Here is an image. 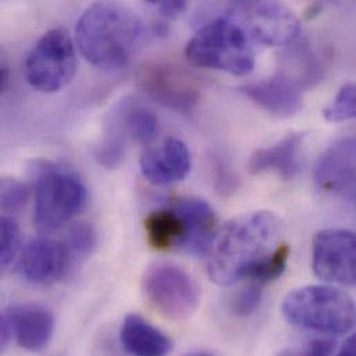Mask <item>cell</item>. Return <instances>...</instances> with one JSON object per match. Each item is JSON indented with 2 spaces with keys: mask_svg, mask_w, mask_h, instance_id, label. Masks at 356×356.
<instances>
[{
  "mask_svg": "<svg viewBox=\"0 0 356 356\" xmlns=\"http://www.w3.org/2000/svg\"><path fill=\"white\" fill-rule=\"evenodd\" d=\"M229 17L245 31L251 42L265 46H290L301 32L298 17L276 1H238Z\"/></svg>",
  "mask_w": 356,
  "mask_h": 356,
  "instance_id": "ba28073f",
  "label": "cell"
},
{
  "mask_svg": "<svg viewBox=\"0 0 356 356\" xmlns=\"http://www.w3.org/2000/svg\"><path fill=\"white\" fill-rule=\"evenodd\" d=\"M314 179L325 193L355 194L356 134L337 140L321 156Z\"/></svg>",
  "mask_w": 356,
  "mask_h": 356,
  "instance_id": "4fadbf2b",
  "label": "cell"
},
{
  "mask_svg": "<svg viewBox=\"0 0 356 356\" xmlns=\"http://www.w3.org/2000/svg\"><path fill=\"white\" fill-rule=\"evenodd\" d=\"M334 347L336 343L332 339H316L301 347L283 350L277 356H330L334 351Z\"/></svg>",
  "mask_w": 356,
  "mask_h": 356,
  "instance_id": "4316f807",
  "label": "cell"
},
{
  "mask_svg": "<svg viewBox=\"0 0 356 356\" xmlns=\"http://www.w3.org/2000/svg\"><path fill=\"white\" fill-rule=\"evenodd\" d=\"M283 225L270 211L243 213L218 230L208 252L207 269L219 286L245 282L284 243Z\"/></svg>",
  "mask_w": 356,
  "mask_h": 356,
  "instance_id": "6da1fadb",
  "label": "cell"
},
{
  "mask_svg": "<svg viewBox=\"0 0 356 356\" xmlns=\"http://www.w3.org/2000/svg\"><path fill=\"white\" fill-rule=\"evenodd\" d=\"M21 245V230L15 219L4 215L0 223V262L7 268L17 257Z\"/></svg>",
  "mask_w": 356,
  "mask_h": 356,
  "instance_id": "d4e9b609",
  "label": "cell"
},
{
  "mask_svg": "<svg viewBox=\"0 0 356 356\" xmlns=\"http://www.w3.org/2000/svg\"><path fill=\"white\" fill-rule=\"evenodd\" d=\"M8 78H10V75H8V67L3 63L1 67H0V92H1V93H3V92L7 89V86H8Z\"/></svg>",
  "mask_w": 356,
  "mask_h": 356,
  "instance_id": "f546056e",
  "label": "cell"
},
{
  "mask_svg": "<svg viewBox=\"0 0 356 356\" xmlns=\"http://www.w3.org/2000/svg\"><path fill=\"white\" fill-rule=\"evenodd\" d=\"M145 230L149 244L159 251L172 248L183 251L188 237L187 220L171 202L146 216Z\"/></svg>",
  "mask_w": 356,
  "mask_h": 356,
  "instance_id": "d6986e66",
  "label": "cell"
},
{
  "mask_svg": "<svg viewBox=\"0 0 356 356\" xmlns=\"http://www.w3.org/2000/svg\"><path fill=\"white\" fill-rule=\"evenodd\" d=\"M291 49L283 54V67L280 74L290 78L302 90L314 86L323 76V67L319 58L308 43L297 46L290 44Z\"/></svg>",
  "mask_w": 356,
  "mask_h": 356,
  "instance_id": "ffe728a7",
  "label": "cell"
},
{
  "mask_svg": "<svg viewBox=\"0 0 356 356\" xmlns=\"http://www.w3.org/2000/svg\"><path fill=\"white\" fill-rule=\"evenodd\" d=\"M152 6L156 7V10L167 17V18H177L180 14H183V11L186 10L187 7V3L186 1H177V0H172V1H150Z\"/></svg>",
  "mask_w": 356,
  "mask_h": 356,
  "instance_id": "83f0119b",
  "label": "cell"
},
{
  "mask_svg": "<svg viewBox=\"0 0 356 356\" xmlns=\"http://www.w3.org/2000/svg\"><path fill=\"white\" fill-rule=\"evenodd\" d=\"M25 79L40 93L64 89L76 74V53L63 29L47 31L31 49L24 64Z\"/></svg>",
  "mask_w": 356,
  "mask_h": 356,
  "instance_id": "8992f818",
  "label": "cell"
},
{
  "mask_svg": "<svg viewBox=\"0 0 356 356\" xmlns=\"http://www.w3.org/2000/svg\"><path fill=\"white\" fill-rule=\"evenodd\" d=\"M312 268L323 282L356 286V234L344 229H325L312 243Z\"/></svg>",
  "mask_w": 356,
  "mask_h": 356,
  "instance_id": "9c48e42d",
  "label": "cell"
},
{
  "mask_svg": "<svg viewBox=\"0 0 356 356\" xmlns=\"http://www.w3.org/2000/svg\"><path fill=\"white\" fill-rule=\"evenodd\" d=\"M191 170L190 152L180 139H165L157 147L146 150L140 157V172L147 181L167 186L180 181Z\"/></svg>",
  "mask_w": 356,
  "mask_h": 356,
  "instance_id": "9a60e30c",
  "label": "cell"
},
{
  "mask_svg": "<svg viewBox=\"0 0 356 356\" xmlns=\"http://www.w3.org/2000/svg\"><path fill=\"white\" fill-rule=\"evenodd\" d=\"M257 106L276 118H291L302 110V89L286 75L275 74L241 88Z\"/></svg>",
  "mask_w": 356,
  "mask_h": 356,
  "instance_id": "5bb4252c",
  "label": "cell"
},
{
  "mask_svg": "<svg viewBox=\"0 0 356 356\" xmlns=\"http://www.w3.org/2000/svg\"><path fill=\"white\" fill-rule=\"evenodd\" d=\"M121 124L128 136L140 145L152 143L160 131L157 115L143 107H129L121 115Z\"/></svg>",
  "mask_w": 356,
  "mask_h": 356,
  "instance_id": "44dd1931",
  "label": "cell"
},
{
  "mask_svg": "<svg viewBox=\"0 0 356 356\" xmlns=\"http://www.w3.org/2000/svg\"><path fill=\"white\" fill-rule=\"evenodd\" d=\"M282 312L293 326L325 334H346L356 323L353 298L333 286H305L289 293Z\"/></svg>",
  "mask_w": 356,
  "mask_h": 356,
  "instance_id": "3957f363",
  "label": "cell"
},
{
  "mask_svg": "<svg viewBox=\"0 0 356 356\" xmlns=\"http://www.w3.org/2000/svg\"><path fill=\"white\" fill-rule=\"evenodd\" d=\"M354 195H355V197H356V191H355V194H354Z\"/></svg>",
  "mask_w": 356,
  "mask_h": 356,
  "instance_id": "1f68e13d",
  "label": "cell"
},
{
  "mask_svg": "<svg viewBox=\"0 0 356 356\" xmlns=\"http://www.w3.org/2000/svg\"><path fill=\"white\" fill-rule=\"evenodd\" d=\"M120 340L122 348L132 356H168L174 350L172 340L138 314L124 318Z\"/></svg>",
  "mask_w": 356,
  "mask_h": 356,
  "instance_id": "ac0fdd59",
  "label": "cell"
},
{
  "mask_svg": "<svg viewBox=\"0 0 356 356\" xmlns=\"http://www.w3.org/2000/svg\"><path fill=\"white\" fill-rule=\"evenodd\" d=\"M337 356H356V334L351 336L343 346Z\"/></svg>",
  "mask_w": 356,
  "mask_h": 356,
  "instance_id": "f1b7e54d",
  "label": "cell"
},
{
  "mask_svg": "<svg viewBox=\"0 0 356 356\" xmlns=\"http://www.w3.org/2000/svg\"><path fill=\"white\" fill-rule=\"evenodd\" d=\"M329 122L356 120V83L344 85L333 102L323 110Z\"/></svg>",
  "mask_w": 356,
  "mask_h": 356,
  "instance_id": "7402d4cb",
  "label": "cell"
},
{
  "mask_svg": "<svg viewBox=\"0 0 356 356\" xmlns=\"http://www.w3.org/2000/svg\"><path fill=\"white\" fill-rule=\"evenodd\" d=\"M264 286L248 282L247 286L238 289L229 300V308L236 316H250L261 305Z\"/></svg>",
  "mask_w": 356,
  "mask_h": 356,
  "instance_id": "cb8c5ba5",
  "label": "cell"
},
{
  "mask_svg": "<svg viewBox=\"0 0 356 356\" xmlns=\"http://www.w3.org/2000/svg\"><path fill=\"white\" fill-rule=\"evenodd\" d=\"M304 134H289L270 147L257 150L248 163L252 175L275 174L283 179H293L301 171Z\"/></svg>",
  "mask_w": 356,
  "mask_h": 356,
  "instance_id": "2e32d148",
  "label": "cell"
},
{
  "mask_svg": "<svg viewBox=\"0 0 356 356\" xmlns=\"http://www.w3.org/2000/svg\"><path fill=\"white\" fill-rule=\"evenodd\" d=\"M171 204L188 225V237L183 251L191 255L207 254L218 233V219L213 208L205 200L197 197H180Z\"/></svg>",
  "mask_w": 356,
  "mask_h": 356,
  "instance_id": "e0dca14e",
  "label": "cell"
},
{
  "mask_svg": "<svg viewBox=\"0 0 356 356\" xmlns=\"http://www.w3.org/2000/svg\"><path fill=\"white\" fill-rule=\"evenodd\" d=\"M245 31L230 17L218 18L197 31L186 44L187 60L198 67L232 75H247L255 65V53Z\"/></svg>",
  "mask_w": 356,
  "mask_h": 356,
  "instance_id": "277c9868",
  "label": "cell"
},
{
  "mask_svg": "<svg viewBox=\"0 0 356 356\" xmlns=\"http://www.w3.org/2000/svg\"><path fill=\"white\" fill-rule=\"evenodd\" d=\"M142 290L149 304L174 322L188 319L200 304V290L194 279L171 262L150 265L143 273Z\"/></svg>",
  "mask_w": 356,
  "mask_h": 356,
  "instance_id": "52a82bcc",
  "label": "cell"
},
{
  "mask_svg": "<svg viewBox=\"0 0 356 356\" xmlns=\"http://www.w3.org/2000/svg\"><path fill=\"white\" fill-rule=\"evenodd\" d=\"M72 262L65 243L53 238H36L21 251L18 272L25 282L33 286H49L63 279Z\"/></svg>",
  "mask_w": 356,
  "mask_h": 356,
  "instance_id": "7c38bea8",
  "label": "cell"
},
{
  "mask_svg": "<svg viewBox=\"0 0 356 356\" xmlns=\"http://www.w3.org/2000/svg\"><path fill=\"white\" fill-rule=\"evenodd\" d=\"M54 327V316L49 309L33 304L11 305L0 318L1 348L14 341L28 353H42L50 344Z\"/></svg>",
  "mask_w": 356,
  "mask_h": 356,
  "instance_id": "8fae6325",
  "label": "cell"
},
{
  "mask_svg": "<svg viewBox=\"0 0 356 356\" xmlns=\"http://www.w3.org/2000/svg\"><path fill=\"white\" fill-rule=\"evenodd\" d=\"M86 202L88 190L78 175L49 168L36 180L33 223L42 232L57 230L76 218Z\"/></svg>",
  "mask_w": 356,
  "mask_h": 356,
  "instance_id": "5b68a950",
  "label": "cell"
},
{
  "mask_svg": "<svg viewBox=\"0 0 356 356\" xmlns=\"http://www.w3.org/2000/svg\"><path fill=\"white\" fill-rule=\"evenodd\" d=\"M139 86L157 103L180 113L191 111L200 99L190 72L170 63H152L136 74Z\"/></svg>",
  "mask_w": 356,
  "mask_h": 356,
  "instance_id": "30bf717a",
  "label": "cell"
},
{
  "mask_svg": "<svg viewBox=\"0 0 356 356\" xmlns=\"http://www.w3.org/2000/svg\"><path fill=\"white\" fill-rule=\"evenodd\" d=\"M186 356H213L212 354H208V353H193V354H190V355Z\"/></svg>",
  "mask_w": 356,
  "mask_h": 356,
  "instance_id": "4dcf8cb0",
  "label": "cell"
},
{
  "mask_svg": "<svg viewBox=\"0 0 356 356\" xmlns=\"http://www.w3.org/2000/svg\"><path fill=\"white\" fill-rule=\"evenodd\" d=\"M145 32V24L134 10L110 1L88 7L75 28L82 56L99 68L127 65L138 53Z\"/></svg>",
  "mask_w": 356,
  "mask_h": 356,
  "instance_id": "7a4b0ae2",
  "label": "cell"
},
{
  "mask_svg": "<svg viewBox=\"0 0 356 356\" xmlns=\"http://www.w3.org/2000/svg\"><path fill=\"white\" fill-rule=\"evenodd\" d=\"M1 209L4 213H15L22 209L28 200L26 186L13 178H3L0 183Z\"/></svg>",
  "mask_w": 356,
  "mask_h": 356,
  "instance_id": "484cf974",
  "label": "cell"
},
{
  "mask_svg": "<svg viewBox=\"0 0 356 356\" xmlns=\"http://www.w3.org/2000/svg\"><path fill=\"white\" fill-rule=\"evenodd\" d=\"M72 261H78L86 258L92 254L96 245V232L92 225L86 222L75 223L65 241Z\"/></svg>",
  "mask_w": 356,
  "mask_h": 356,
  "instance_id": "603a6c76",
  "label": "cell"
}]
</instances>
